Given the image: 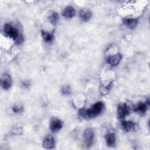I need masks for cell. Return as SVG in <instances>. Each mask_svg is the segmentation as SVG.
<instances>
[{
	"instance_id": "1",
	"label": "cell",
	"mask_w": 150,
	"mask_h": 150,
	"mask_svg": "<svg viewBox=\"0 0 150 150\" xmlns=\"http://www.w3.org/2000/svg\"><path fill=\"white\" fill-rule=\"evenodd\" d=\"M104 104L101 101L96 103L90 109H81L79 111V117L83 119H87L97 116L103 110Z\"/></svg>"
},
{
	"instance_id": "2",
	"label": "cell",
	"mask_w": 150,
	"mask_h": 150,
	"mask_svg": "<svg viewBox=\"0 0 150 150\" xmlns=\"http://www.w3.org/2000/svg\"><path fill=\"white\" fill-rule=\"evenodd\" d=\"M5 33L10 38L13 39L16 43H19L23 41V37L19 34L18 30L9 23H6L4 27Z\"/></svg>"
},
{
	"instance_id": "3",
	"label": "cell",
	"mask_w": 150,
	"mask_h": 150,
	"mask_svg": "<svg viewBox=\"0 0 150 150\" xmlns=\"http://www.w3.org/2000/svg\"><path fill=\"white\" fill-rule=\"evenodd\" d=\"M94 133L92 128H88L86 129L83 133V139L85 145L87 148H90L93 141Z\"/></svg>"
},
{
	"instance_id": "4",
	"label": "cell",
	"mask_w": 150,
	"mask_h": 150,
	"mask_svg": "<svg viewBox=\"0 0 150 150\" xmlns=\"http://www.w3.org/2000/svg\"><path fill=\"white\" fill-rule=\"evenodd\" d=\"M130 110H131V108L127 104L124 103H120L118 105V110H117L118 116L119 118H120V119L124 118L126 115H128L129 114Z\"/></svg>"
},
{
	"instance_id": "5",
	"label": "cell",
	"mask_w": 150,
	"mask_h": 150,
	"mask_svg": "<svg viewBox=\"0 0 150 150\" xmlns=\"http://www.w3.org/2000/svg\"><path fill=\"white\" fill-rule=\"evenodd\" d=\"M62 127V122L57 118H52L50 122V129L53 132H56L61 129Z\"/></svg>"
},
{
	"instance_id": "6",
	"label": "cell",
	"mask_w": 150,
	"mask_h": 150,
	"mask_svg": "<svg viewBox=\"0 0 150 150\" xmlns=\"http://www.w3.org/2000/svg\"><path fill=\"white\" fill-rule=\"evenodd\" d=\"M1 86L2 88L5 90H7L11 86V78L10 76L6 73L4 74L1 77Z\"/></svg>"
},
{
	"instance_id": "7",
	"label": "cell",
	"mask_w": 150,
	"mask_h": 150,
	"mask_svg": "<svg viewBox=\"0 0 150 150\" xmlns=\"http://www.w3.org/2000/svg\"><path fill=\"white\" fill-rule=\"evenodd\" d=\"M76 12L74 8L71 6H67L62 11V15L66 18H73L75 15Z\"/></svg>"
},
{
	"instance_id": "8",
	"label": "cell",
	"mask_w": 150,
	"mask_h": 150,
	"mask_svg": "<svg viewBox=\"0 0 150 150\" xmlns=\"http://www.w3.org/2000/svg\"><path fill=\"white\" fill-rule=\"evenodd\" d=\"M121 125L124 130L126 132L134 131L136 128V124L132 121H123L121 122Z\"/></svg>"
},
{
	"instance_id": "9",
	"label": "cell",
	"mask_w": 150,
	"mask_h": 150,
	"mask_svg": "<svg viewBox=\"0 0 150 150\" xmlns=\"http://www.w3.org/2000/svg\"><path fill=\"white\" fill-rule=\"evenodd\" d=\"M43 146L47 149H50L54 147V139L53 137L51 135H47L46 136L43 142Z\"/></svg>"
},
{
	"instance_id": "10",
	"label": "cell",
	"mask_w": 150,
	"mask_h": 150,
	"mask_svg": "<svg viewBox=\"0 0 150 150\" xmlns=\"http://www.w3.org/2000/svg\"><path fill=\"white\" fill-rule=\"evenodd\" d=\"M91 11L87 9H81L79 11V16L83 21H87L91 17Z\"/></svg>"
},
{
	"instance_id": "11",
	"label": "cell",
	"mask_w": 150,
	"mask_h": 150,
	"mask_svg": "<svg viewBox=\"0 0 150 150\" xmlns=\"http://www.w3.org/2000/svg\"><path fill=\"white\" fill-rule=\"evenodd\" d=\"M123 22L129 28L133 29L137 26L138 21L135 18H126L123 20Z\"/></svg>"
},
{
	"instance_id": "12",
	"label": "cell",
	"mask_w": 150,
	"mask_h": 150,
	"mask_svg": "<svg viewBox=\"0 0 150 150\" xmlns=\"http://www.w3.org/2000/svg\"><path fill=\"white\" fill-rule=\"evenodd\" d=\"M115 135L114 133H108L105 135V141L107 146H113L115 144Z\"/></svg>"
},
{
	"instance_id": "13",
	"label": "cell",
	"mask_w": 150,
	"mask_h": 150,
	"mask_svg": "<svg viewBox=\"0 0 150 150\" xmlns=\"http://www.w3.org/2000/svg\"><path fill=\"white\" fill-rule=\"evenodd\" d=\"M121 59V54H115L113 56H110L107 59V62L110 64H111L112 66H115L120 62Z\"/></svg>"
},
{
	"instance_id": "14",
	"label": "cell",
	"mask_w": 150,
	"mask_h": 150,
	"mask_svg": "<svg viewBox=\"0 0 150 150\" xmlns=\"http://www.w3.org/2000/svg\"><path fill=\"white\" fill-rule=\"evenodd\" d=\"M147 109V105L146 103H139L137 104V105L135 107L134 111L139 113L140 114H144Z\"/></svg>"
},
{
	"instance_id": "15",
	"label": "cell",
	"mask_w": 150,
	"mask_h": 150,
	"mask_svg": "<svg viewBox=\"0 0 150 150\" xmlns=\"http://www.w3.org/2000/svg\"><path fill=\"white\" fill-rule=\"evenodd\" d=\"M42 36L43 40L46 42H52L53 38H54L52 33H50L49 32H46V31H44V30L42 31Z\"/></svg>"
},
{
	"instance_id": "16",
	"label": "cell",
	"mask_w": 150,
	"mask_h": 150,
	"mask_svg": "<svg viewBox=\"0 0 150 150\" xmlns=\"http://www.w3.org/2000/svg\"><path fill=\"white\" fill-rule=\"evenodd\" d=\"M49 19L52 24H56L59 19V15L56 12H52L49 15Z\"/></svg>"
},
{
	"instance_id": "17",
	"label": "cell",
	"mask_w": 150,
	"mask_h": 150,
	"mask_svg": "<svg viewBox=\"0 0 150 150\" xmlns=\"http://www.w3.org/2000/svg\"><path fill=\"white\" fill-rule=\"evenodd\" d=\"M62 93L64 95H69L71 93V90L69 86H63L62 88Z\"/></svg>"
},
{
	"instance_id": "18",
	"label": "cell",
	"mask_w": 150,
	"mask_h": 150,
	"mask_svg": "<svg viewBox=\"0 0 150 150\" xmlns=\"http://www.w3.org/2000/svg\"><path fill=\"white\" fill-rule=\"evenodd\" d=\"M12 110L15 113H18V112H22L23 110V107H19V106H17V105H15L12 107Z\"/></svg>"
},
{
	"instance_id": "19",
	"label": "cell",
	"mask_w": 150,
	"mask_h": 150,
	"mask_svg": "<svg viewBox=\"0 0 150 150\" xmlns=\"http://www.w3.org/2000/svg\"><path fill=\"white\" fill-rule=\"evenodd\" d=\"M22 85L25 87H28L30 85V83H29V82L28 81H23L22 82Z\"/></svg>"
}]
</instances>
